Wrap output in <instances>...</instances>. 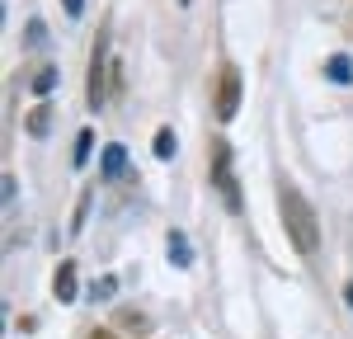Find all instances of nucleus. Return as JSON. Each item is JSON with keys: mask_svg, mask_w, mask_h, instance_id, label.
Instances as JSON below:
<instances>
[{"mask_svg": "<svg viewBox=\"0 0 353 339\" xmlns=\"http://www.w3.org/2000/svg\"><path fill=\"white\" fill-rule=\"evenodd\" d=\"M278 212H283V226H288V240L297 245L301 259L321 250V222H316V207L306 203L297 184H278Z\"/></svg>", "mask_w": 353, "mask_h": 339, "instance_id": "nucleus-1", "label": "nucleus"}, {"mask_svg": "<svg viewBox=\"0 0 353 339\" xmlns=\"http://www.w3.org/2000/svg\"><path fill=\"white\" fill-rule=\"evenodd\" d=\"M104 61H109V28L99 33L94 52H90V76H85V104L99 109L104 104Z\"/></svg>", "mask_w": 353, "mask_h": 339, "instance_id": "nucleus-2", "label": "nucleus"}, {"mask_svg": "<svg viewBox=\"0 0 353 339\" xmlns=\"http://www.w3.org/2000/svg\"><path fill=\"white\" fill-rule=\"evenodd\" d=\"M241 113V71L236 66H221V81H217V118L231 123Z\"/></svg>", "mask_w": 353, "mask_h": 339, "instance_id": "nucleus-3", "label": "nucleus"}, {"mask_svg": "<svg viewBox=\"0 0 353 339\" xmlns=\"http://www.w3.org/2000/svg\"><path fill=\"white\" fill-rule=\"evenodd\" d=\"M212 179H217V189L226 194V207L241 212V194H236V174H231V151H226V141H217V170H212Z\"/></svg>", "mask_w": 353, "mask_h": 339, "instance_id": "nucleus-4", "label": "nucleus"}, {"mask_svg": "<svg viewBox=\"0 0 353 339\" xmlns=\"http://www.w3.org/2000/svg\"><path fill=\"white\" fill-rule=\"evenodd\" d=\"M24 127H28V137H48V127H52V104H48V99H43V104H38V109H28Z\"/></svg>", "mask_w": 353, "mask_h": 339, "instance_id": "nucleus-5", "label": "nucleus"}, {"mask_svg": "<svg viewBox=\"0 0 353 339\" xmlns=\"http://www.w3.org/2000/svg\"><path fill=\"white\" fill-rule=\"evenodd\" d=\"M57 297H61V302H71V297H76V264H71V259L57 269Z\"/></svg>", "mask_w": 353, "mask_h": 339, "instance_id": "nucleus-6", "label": "nucleus"}, {"mask_svg": "<svg viewBox=\"0 0 353 339\" xmlns=\"http://www.w3.org/2000/svg\"><path fill=\"white\" fill-rule=\"evenodd\" d=\"M52 85H57V66H43V71L33 76V94H38V99H48V90H52Z\"/></svg>", "mask_w": 353, "mask_h": 339, "instance_id": "nucleus-7", "label": "nucleus"}, {"mask_svg": "<svg viewBox=\"0 0 353 339\" xmlns=\"http://www.w3.org/2000/svg\"><path fill=\"white\" fill-rule=\"evenodd\" d=\"M123 161H128V156H123V146H109V151H104V174H123Z\"/></svg>", "mask_w": 353, "mask_h": 339, "instance_id": "nucleus-8", "label": "nucleus"}, {"mask_svg": "<svg viewBox=\"0 0 353 339\" xmlns=\"http://www.w3.org/2000/svg\"><path fill=\"white\" fill-rule=\"evenodd\" d=\"M156 156H161V161H170V156H174V132H170V127H161V132H156Z\"/></svg>", "mask_w": 353, "mask_h": 339, "instance_id": "nucleus-9", "label": "nucleus"}, {"mask_svg": "<svg viewBox=\"0 0 353 339\" xmlns=\"http://www.w3.org/2000/svg\"><path fill=\"white\" fill-rule=\"evenodd\" d=\"M90 146H94V127H81V137H76V165H85Z\"/></svg>", "mask_w": 353, "mask_h": 339, "instance_id": "nucleus-10", "label": "nucleus"}, {"mask_svg": "<svg viewBox=\"0 0 353 339\" xmlns=\"http://www.w3.org/2000/svg\"><path fill=\"white\" fill-rule=\"evenodd\" d=\"M61 5H66V14H71V19H76V14L85 10V0H61Z\"/></svg>", "mask_w": 353, "mask_h": 339, "instance_id": "nucleus-11", "label": "nucleus"}, {"mask_svg": "<svg viewBox=\"0 0 353 339\" xmlns=\"http://www.w3.org/2000/svg\"><path fill=\"white\" fill-rule=\"evenodd\" d=\"M94 339H113V335H109V330H99V335H94Z\"/></svg>", "mask_w": 353, "mask_h": 339, "instance_id": "nucleus-12", "label": "nucleus"}]
</instances>
